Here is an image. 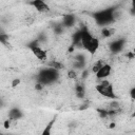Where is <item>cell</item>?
<instances>
[{
    "mask_svg": "<svg viewBox=\"0 0 135 135\" xmlns=\"http://www.w3.org/2000/svg\"><path fill=\"white\" fill-rule=\"evenodd\" d=\"M19 83H20V80H19V79H15V80L12 82V85H13V86H16V85H18Z\"/></svg>",
    "mask_w": 135,
    "mask_h": 135,
    "instance_id": "cell-18",
    "label": "cell"
},
{
    "mask_svg": "<svg viewBox=\"0 0 135 135\" xmlns=\"http://www.w3.org/2000/svg\"><path fill=\"white\" fill-rule=\"evenodd\" d=\"M111 72H112V66L109 63H104L95 75H96V78L101 81V80H105L110 76Z\"/></svg>",
    "mask_w": 135,
    "mask_h": 135,
    "instance_id": "cell-6",
    "label": "cell"
},
{
    "mask_svg": "<svg viewBox=\"0 0 135 135\" xmlns=\"http://www.w3.org/2000/svg\"><path fill=\"white\" fill-rule=\"evenodd\" d=\"M114 34H115V28H113V27L104 26V27H102V30H101V36L104 37V38L112 37Z\"/></svg>",
    "mask_w": 135,
    "mask_h": 135,
    "instance_id": "cell-12",
    "label": "cell"
},
{
    "mask_svg": "<svg viewBox=\"0 0 135 135\" xmlns=\"http://www.w3.org/2000/svg\"><path fill=\"white\" fill-rule=\"evenodd\" d=\"M93 18L95 19L98 25L108 26L115 20V9L114 8H104L98 11L93 14Z\"/></svg>",
    "mask_w": 135,
    "mask_h": 135,
    "instance_id": "cell-3",
    "label": "cell"
},
{
    "mask_svg": "<svg viewBox=\"0 0 135 135\" xmlns=\"http://www.w3.org/2000/svg\"><path fill=\"white\" fill-rule=\"evenodd\" d=\"M69 77L72 78V79H76L77 75H76V73L74 71H71V72H69Z\"/></svg>",
    "mask_w": 135,
    "mask_h": 135,
    "instance_id": "cell-16",
    "label": "cell"
},
{
    "mask_svg": "<svg viewBox=\"0 0 135 135\" xmlns=\"http://www.w3.org/2000/svg\"><path fill=\"white\" fill-rule=\"evenodd\" d=\"M23 116V113L20 109L18 108H13L8 111V119L11 121H14V120H18L20 118H22Z\"/></svg>",
    "mask_w": 135,
    "mask_h": 135,
    "instance_id": "cell-9",
    "label": "cell"
},
{
    "mask_svg": "<svg viewBox=\"0 0 135 135\" xmlns=\"http://www.w3.org/2000/svg\"><path fill=\"white\" fill-rule=\"evenodd\" d=\"M38 43H39V42L36 41V43L30 44L31 51L33 52L34 56H35L37 59H39V60H41V61H45V60L47 59V53H46V51H44L41 46H39Z\"/></svg>",
    "mask_w": 135,
    "mask_h": 135,
    "instance_id": "cell-5",
    "label": "cell"
},
{
    "mask_svg": "<svg viewBox=\"0 0 135 135\" xmlns=\"http://www.w3.org/2000/svg\"><path fill=\"white\" fill-rule=\"evenodd\" d=\"M2 105H3V101H2V99L0 98V108H1Z\"/></svg>",
    "mask_w": 135,
    "mask_h": 135,
    "instance_id": "cell-19",
    "label": "cell"
},
{
    "mask_svg": "<svg viewBox=\"0 0 135 135\" xmlns=\"http://www.w3.org/2000/svg\"><path fill=\"white\" fill-rule=\"evenodd\" d=\"M124 44H126V40L120 38V39H117V40H114L110 43L109 47H110V51L111 53L113 54H118L119 52L122 51V49L124 47Z\"/></svg>",
    "mask_w": 135,
    "mask_h": 135,
    "instance_id": "cell-7",
    "label": "cell"
},
{
    "mask_svg": "<svg viewBox=\"0 0 135 135\" xmlns=\"http://www.w3.org/2000/svg\"><path fill=\"white\" fill-rule=\"evenodd\" d=\"M55 118H53L52 120H50L47 122V124L44 127V129L42 130L41 134L40 135H52V129H53V126H54V122H55Z\"/></svg>",
    "mask_w": 135,
    "mask_h": 135,
    "instance_id": "cell-11",
    "label": "cell"
},
{
    "mask_svg": "<svg viewBox=\"0 0 135 135\" xmlns=\"http://www.w3.org/2000/svg\"><path fill=\"white\" fill-rule=\"evenodd\" d=\"M75 22H76V18H75V16L72 15V14L65 15V16L63 17V20H62V24H63V26H66V27H71V26H73V25L75 24Z\"/></svg>",
    "mask_w": 135,
    "mask_h": 135,
    "instance_id": "cell-10",
    "label": "cell"
},
{
    "mask_svg": "<svg viewBox=\"0 0 135 135\" xmlns=\"http://www.w3.org/2000/svg\"><path fill=\"white\" fill-rule=\"evenodd\" d=\"M130 96H131V99L134 100L135 99V88H132L131 91H130Z\"/></svg>",
    "mask_w": 135,
    "mask_h": 135,
    "instance_id": "cell-15",
    "label": "cell"
},
{
    "mask_svg": "<svg viewBox=\"0 0 135 135\" xmlns=\"http://www.w3.org/2000/svg\"><path fill=\"white\" fill-rule=\"evenodd\" d=\"M9 123H11V120L7 118V119L4 121V128H6V129H7V128H9Z\"/></svg>",
    "mask_w": 135,
    "mask_h": 135,
    "instance_id": "cell-17",
    "label": "cell"
},
{
    "mask_svg": "<svg viewBox=\"0 0 135 135\" xmlns=\"http://www.w3.org/2000/svg\"><path fill=\"white\" fill-rule=\"evenodd\" d=\"M95 90L97 91V93H99L104 98H108V99H111V100L117 99V95L115 94L113 84L107 79L105 80H101L98 84H96L95 85Z\"/></svg>",
    "mask_w": 135,
    "mask_h": 135,
    "instance_id": "cell-4",
    "label": "cell"
},
{
    "mask_svg": "<svg viewBox=\"0 0 135 135\" xmlns=\"http://www.w3.org/2000/svg\"><path fill=\"white\" fill-rule=\"evenodd\" d=\"M30 4L32 6L35 7V9L39 13H49L50 12V6L47 5V3L45 1H42V0H34V1H31Z\"/></svg>",
    "mask_w": 135,
    "mask_h": 135,
    "instance_id": "cell-8",
    "label": "cell"
},
{
    "mask_svg": "<svg viewBox=\"0 0 135 135\" xmlns=\"http://www.w3.org/2000/svg\"><path fill=\"white\" fill-rule=\"evenodd\" d=\"M58 78H59V71L54 70L52 68L42 69L37 75V81L42 86L54 83L55 81L58 80Z\"/></svg>",
    "mask_w": 135,
    "mask_h": 135,
    "instance_id": "cell-2",
    "label": "cell"
},
{
    "mask_svg": "<svg viewBox=\"0 0 135 135\" xmlns=\"http://www.w3.org/2000/svg\"><path fill=\"white\" fill-rule=\"evenodd\" d=\"M104 63H105V62H104L103 60H101V59H100V60H98V61H96V62L93 64V68H92V72H93L94 74H96V73L99 71V69H100V68H101V66H102Z\"/></svg>",
    "mask_w": 135,
    "mask_h": 135,
    "instance_id": "cell-14",
    "label": "cell"
},
{
    "mask_svg": "<svg viewBox=\"0 0 135 135\" xmlns=\"http://www.w3.org/2000/svg\"><path fill=\"white\" fill-rule=\"evenodd\" d=\"M100 42L97 37H95L91 32H89L86 28L82 30L81 40H80V46L84 49L89 54H95L99 49Z\"/></svg>",
    "mask_w": 135,
    "mask_h": 135,
    "instance_id": "cell-1",
    "label": "cell"
},
{
    "mask_svg": "<svg viewBox=\"0 0 135 135\" xmlns=\"http://www.w3.org/2000/svg\"><path fill=\"white\" fill-rule=\"evenodd\" d=\"M47 65H49V68H52V69L57 70V71L63 69V64H62L61 62L57 61V60H52V61H50V62L47 63Z\"/></svg>",
    "mask_w": 135,
    "mask_h": 135,
    "instance_id": "cell-13",
    "label": "cell"
}]
</instances>
